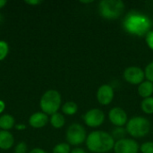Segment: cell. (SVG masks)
<instances>
[{"label":"cell","mask_w":153,"mask_h":153,"mask_svg":"<svg viewBox=\"0 0 153 153\" xmlns=\"http://www.w3.org/2000/svg\"><path fill=\"white\" fill-rule=\"evenodd\" d=\"M115 139L113 136L104 131H93L87 135L85 143L87 149L93 153H107L114 149Z\"/></svg>","instance_id":"6da1fadb"},{"label":"cell","mask_w":153,"mask_h":153,"mask_svg":"<svg viewBox=\"0 0 153 153\" xmlns=\"http://www.w3.org/2000/svg\"><path fill=\"white\" fill-rule=\"evenodd\" d=\"M123 25L125 30L130 34L136 36H146V34L151 31L152 22L143 13L131 12L126 16Z\"/></svg>","instance_id":"7a4b0ae2"},{"label":"cell","mask_w":153,"mask_h":153,"mask_svg":"<svg viewBox=\"0 0 153 153\" xmlns=\"http://www.w3.org/2000/svg\"><path fill=\"white\" fill-rule=\"evenodd\" d=\"M62 97L59 91L56 90H48L43 93L39 100V107L41 111L48 116H52L55 113H57L61 108Z\"/></svg>","instance_id":"3957f363"},{"label":"cell","mask_w":153,"mask_h":153,"mask_svg":"<svg viewBox=\"0 0 153 153\" xmlns=\"http://www.w3.org/2000/svg\"><path fill=\"white\" fill-rule=\"evenodd\" d=\"M125 4L121 0H102L99 3L100 14L107 20H115L122 15Z\"/></svg>","instance_id":"277c9868"},{"label":"cell","mask_w":153,"mask_h":153,"mask_svg":"<svg viewBox=\"0 0 153 153\" xmlns=\"http://www.w3.org/2000/svg\"><path fill=\"white\" fill-rule=\"evenodd\" d=\"M126 130L133 138H143L150 133L151 123L146 117H134L128 120Z\"/></svg>","instance_id":"5b68a950"},{"label":"cell","mask_w":153,"mask_h":153,"mask_svg":"<svg viewBox=\"0 0 153 153\" xmlns=\"http://www.w3.org/2000/svg\"><path fill=\"white\" fill-rule=\"evenodd\" d=\"M65 136L67 143L69 145L78 146L86 141L87 133L85 128L82 125L78 123H74L67 128Z\"/></svg>","instance_id":"8992f818"},{"label":"cell","mask_w":153,"mask_h":153,"mask_svg":"<svg viewBox=\"0 0 153 153\" xmlns=\"http://www.w3.org/2000/svg\"><path fill=\"white\" fill-rule=\"evenodd\" d=\"M139 150V144L132 138H124L116 141L113 149L115 153H138Z\"/></svg>","instance_id":"52a82bcc"},{"label":"cell","mask_w":153,"mask_h":153,"mask_svg":"<svg viewBox=\"0 0 153 153\" xmlns=\"http://www.w3.org/2000/svg\"><path fill=\"white\" fill-rule=\"evenodd\" d=\"M83 120L86 126L91 128H96L100 126L105 121V114L101 109L92 108L88 110L84 116Z\"/></svg>","instance_id":"ba28073f"},{"label":"cell","mask_w":153,"mask_h":153,"mask_svg":"<svg viewBox=\"0 0 153 153\" xmlns=\"http://www.w3.org/2000/svg\"><path fill=\"white\" fill-rule=\"evenodd\" d=\"M124 79L130 84L139 85L145 79L144 70L138 66H129L124 71Z\"/></svg>","instance_id":"9c48e42d"},{"label":"cell","mask_w":153,"mask_h":153,"mask_svg":"<svg viewBox=\"0 0 153 153\" xmlns=\"http://www.w3.org/2000/svg\"><path fill=\"white\" fill-rule=\"evenodd\" d=\"M108 119L116 127H123L128 122L126 112L120 107H115L109 110Z\"/></svg>","instance_id":"30bf717a"},{"label":"cell","mask_w":153,"mask_h":153,"mask_svg":"<svg viewBox=\"0 0 153 153\" xmlns=\"http://www.w3.org/2000/svg\"><path fill=\"white\" fill-rule=\"evenodd\" d=\"M114 89L109 84H102L99 87L96 93L97 100L102 106L109 105L114 99Z\"/></svg>","instance_id":"8fae6325"},{"label":"cell","mask_w":153,"mask_h":153,"mask_svg":"<svg viewBox=\"0 0 153 153\" xmlns=\"http://www.w3.org/2000/svg\"><path fill=\"white\" fill-rule=\"evenodd\" d=\"M49 121L48 116L42 111L33 113L29 118V124L31 127L39 129L44 127Z\"/></svg>","instance_id":"7c38bea8"},{"label":"cell","mask_w":153,"mask_h":153,"mask_svg":"<svg viewBox=\"0 0 153 153\" xmlns=\"http://www.w3.org/2000/svg\"><path fill=\"white\" fill-rule=\"evenodd\" d=\"M14 144V138L9 131L0 130V149L9 150Z\"/></svg>","instance_id":"4fadbf2b"},{"label":"cell","mask_w":153,"mask_h":153,"mask_svg":"<svg viewBox=\"0 0 153 153\" xmlns=\"http://www.w3.org/2000/svg\"><path fill=\"white\" fill-rule=\"evenodd\" d=\"M138 94L143 99H147L152 97L153 83L149 81H143L141 84L138 85Z\"/></svg>","instance_id":"5bb4252c"},{"label":"cell","mask_w":153,"mask_h":153,"mask_svg":"<svg viewBox=\"0 0 153 153\" xmlns=\"http://www.w3.org/2000/svg\"><path fill=\"white\" fill-rule=\"evenodd\" d=\"M15 125L14 117L10 114H3L0 116V129L4 131L11 130Z\"/></svg>","instance_id":"9a60e30c"},{"label":"cell","mask_w":153,"mask_h":153,"mask_svg":"<svg viewBox=\"0 0 153 153\" xmlns=\"http://www.w3.org/2000/svg\"><path fill=\"white\" fill-rule=\"evenodd\" d=\"M49 122H50L51 126L54 128L60 129V128H62L65 126V117H64L63 114L57 112V113H55L52 116H50Z\"/></svg>","instance_id":"2e32d148"},{"label":"cell","mask_w":153,"mask_h":153,"mask_svg":"<svg viewBox=\"0 0 153 153\" xmlns=\"http://www.w3.org/2000/svg\"><path fill=\"white\" fill-rule=\"evenodd\" d=\"M62 112L66 116H74L78 111V106L74 101H67L61 107Z\"/></svg>","instance_id":"e0dca14e"},{"label":"cell","mask_w":153,"mask_h":153,"mask_svg":"<svg viewBox=\"0 0 153 153\" xmlns=\"http://www.w3.org/2000/svg\"><path fill=\"white\" fill-rule=\"evenodd\" d=\"M141 108L143 113L147 115L153 114V97H150L147 99H143L141 103Z\"/></svg>","instance_id":"ac0fdd59"},{"label":"cell","mask_w":153,"mask_h":153,"mask_svg":"<svg viewBox=\"0 0 153 153\" xmlns=\"http://www.w3.org/2000/svg\"><path fill=\"white\" fill-rule=\"evenodd\" d=\"M71 151L70 145L67 143H61L54 147L53 153H71Z\"/></svg>","instance_id":"d6986e66"},{"label":"cell","mask_w":153,"mask_h":153,"mask_svg":"<svg viewBox=\"0 0 153 153\" xmlns=\"http://www.w3.org/2000/svg\"><path fill=\"white\" fill-rule=\"evenodd\" d=\"M9 53V45L4 40H0V61H3Z\"/></svg>","instance_id":"ffe728a7"},{"label":"cell","mask_w":153,"mask_h":153,"mask_svg":"<svg viewBox=\"0 0 153 153\" xmlns=\"http://www.w3.org/2000/svg\"><path fill=\"white\" fill-rule=\"evenodd\" d=\"M126 134V130L123 127H116L112 133V136L114 139H117V140H121V139H124L126 138L125 135Z\"/></svg>","instance_id":"44dd1931"},{"label":"cell","mask_w":153,"mask_h":153,"mask_svg":"<svg viewBox=\"0 0 153 153\" xmlns=\"http://www.w3.org/2000/svg\"><path fill=\"white\" fill-rule=\"evenodd\" d=\"M144 74H145V78L147 79V81L153 83V61L146 65L144 69Z\"/></svg>","instance_id":"7402d4cb"},{"label":"cell","mask_w":153,"mask_h":153,"mask_svg":"<svg viewBox=\"0 0 153 153\" xmlns=\"http://www.w3.org/2000/svg\"><path fill=\"white\" fill-rule=\"evenodd\" d=\"M142 153H153V142H146L140 146Z\"/></svg>","instance_id":"603a6c76"},{"label":"cell","mask_w":153,"mask_h":153,"mask_svg":"<svg viewBox=\"0 0 153 153\" xmlns=\"http://www.w3.org/2000/svg\"><path fill=\"white\" fill-rule=\"evenodd\" d=\"M27 144L24 142H20L14 148V153H27Z\"/></svg>","instance_id":"cb8c5ba5"},{"label":"cell","mask_w":153,"mask_h":153,"mask_svg":"<svg viewBox=\"0 0 153 153\" xmlns=\"http://www.w3.org/2000/svg\"><path fill=\"white\" fill-rule=\"evenodd\" d=\"M145 41H146V44L147 46L153 50V30L149 31L146 36H145Z\"/></svg>","instance_id":"d4e9b609"},{"label":"cell","mask_w":153,"mask_h":153,"mask_svg":"<svg viewBox=\"0 0 153 153\" xmlns=\"http://www.w3.org/2000/svg\"><path fill=\"white\" fill-rule=\"evenodd\" d=\"M25 3L27 4H30V5H37V4H41L42 1H39V0H32V1H25Z\"/></svg>","instance_id":"484cf974"},{"label":"cell","mask_w":153,"mask_h":153,"mask_svg":"<svg viewBox=\"0 0 153 153\" xmlns=\"http://www.w3.org/2000/svg\"><path fill=\"white\" fill-rule=\"evenodd\" d=\"M29 153H47L43 149H40V148H34L32 149L31 151H30Z\"/></svg>","instance_id":"4316f807"},{"label":"cell","mask_w":153,"mask_h":153,"mask_svg":"<svg viewBox=\"0 0 153 153\" xmlns=\"http://www.w3.org/2000/svg\"><path fill=\"white\" fill-rule=\"evenodd\" d=\"M71 153H86V152L82 148H74L71 151Z\"/></svg>","instance_id":"83f0119b"},{"label":"cell","mask_w":153,"mask_h":153,"mask_svg":"<svg viewBox=\"0 0 153 153\" xmlns=\"http://www.w3.org/2000/svg\"><path fill=\"white\" fill-rule=\"evenodd\" d=\"M4 108H5V103L0 100V114H2L4 112Z\"/></svg>","instance_id":"f1b7e54d"},{"label":"cell","mask_w":153,"mask_h":153,"mask_svg":"<svg viewBox=\"0 0 153 153\" xmlns=\"http://www.w3.org/2000/svg\"><path fill=\"white\" fill-rule=\"evenodd\" d=\"M15 127H16V129H18V130H23V129L26 128V126H23V125H17Z\"/></svg>","instance_id":"f546056e"},{"label":"cell","mask_w":153,"mask_h":153,"mask_svg":"<svg viewBox=\"0 0 153 153\" xmlns=\"http://www.w3.org/2000/svg\"><path fill=\"white\" fill-rule=\"evenodd\" d=\"M6 4H7V2L5 0H0V9H2Z\"/></svg>","instance_id":"4dcf8cb0"},{"label":"cell","mask_w":153,"mask_h":153,"mask_svg":"<svg viewBox=\"0 0 153 153\" xmlns=\"http://www.w3.org/2000/svg\"><path fill=\"white\" fill-rule=\"evenodd\" d=\"M82 4H91V3H93L92 0H90V1H81Z\"/></svg>","instance_id":"1f68e13d"},{"label":"cell","mask_w":153,"mask_h":153,"mask_svg":"<svg viewBox=\"0 0 153 153\" xmlns=\"http://www.w3.org/2000/svg\"><path fill=\"white\" fill-rule=\"evenodd\" d=\"M3 21H4V16H3V14L0 13V23H2Z\"/></svg>","instance_id":"d6a6232c"}]
</instances>
